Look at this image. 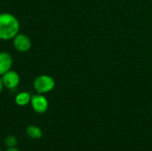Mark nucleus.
Returning <instances> with one entry per match:
<instances>
[{
	"label": "nucleus",
	"mask_w": 152,
	"mask_h": 151,
	"mask_svg": "<svg viewBox=\"0 0 152 151\" xmlns=\"http://www.w3.org/2000/svg\"><path fill=\"white\" fill-rule=\"evenodd\" d=\"M20 21L18 18L10 12L0 13V40H12L20 33Z\"/></svg>",
	"instance_id": "nucleus-1"
},
{
	"label": "nucleus",
	"mask_w": 152,
	"mask_h": 151,
	"mask_svg": "<svg viewBox=\"0 0 152 151\" xmlns=\"http://www.w3.org/2000/svg\"><path fill=\"white\" fill-rule=\"evenodd\" d=\"M55 86L54 79L49 75L37 76L33 81V88L37 93L45 94L53 90Z\"/></svg>",
	"instance_id": "nucleus-2"
},
{
	"label": "nucleus",
	"mask_w": 152,
	"mask_h": 151,
	"mask_svg": "<svg viewBox=\"0 0 152 151\" xmlns=\"http://www.w3.org/2000/svg\"><path fill=\"white\" fill-rule=\"evenodd\" d=\"M30 106L33 111H35L36 113L44 114L47 111L49 108V101L45 94L36 93L31 96Z\"/></svg>",
	"instance_id": "nucleus-3"
},
{
	"label": "nucleus",
	"mask_w": 152,
	"mask_h": 151,
	"mask_svg": "<svg viewBox=\"0 0 152 151\" xmlns=\"http://www.w3.org/2000/svg\"><path fill=\"white\" fill-rule=\"evenodd\" d=\"M32 45L29 36L24 33H18L12 39V46L19 53H27Z\"/></svg>",
	"instance_id": "nucleus-4"
},
{
	"label": "nucleus",
	"mask_w": 152,
	"mask_h": 151,
	"mask_svg": "<svg viewBox=\"0 0 152 151\" xmlns=\"http://www.w3.org/2000/svg\"><path fill=\"white\" fill-rule=\"evenodd\" d=\"M4 88L8 90L16 89L20 83V77L15 70H9L1 76Z\"/></svg>",
	"instance_id": "nucleus-5"
},
{
	"label": "nucleus",
	"mask_w": 152,
	"mask_h": 151,
	"mask_svg": "<svg viewBox=\"0 0 152 151\" xmlns=\"http://www.w3.org/2000/svg\"><path fill=\"white\" fill-rule=\"evenodd\" d=\"M13 59L7 52H0V76L12 69Z\"/></svg>",
	"instance_id": "nucleus-6"
},
{
	"label": "nucleus",
	"mask_w": 152,
	"mask_h": 151,
	"mask_svg": "<svg viewBox=\"0 0 152 151\" xmlns=\"http://www.w3.org/2000/svg\"><path fill=\"white\" fill-rule=\"evenodd\" d=\"M31 94L28 92L26 91H22L18 93L15 97H14V101L15 103L20 106V107H25L28 104H30V101H31Z\"/></svg>",
	"instance_id": "nucleus-7"
},
{
	"label": "nucleus",
	"mask_w": 152,
	"mask_h": 151,
	"mask_svg": "<svg viewBox=\"0 0 152 151\" xmlns=\"http://www.w3.org/2000/svg\"><path fill=\"white\" fill-rule=\"evenodd\" d=\"M26 134L30 139L39 140L43 136V131L39 126L35 125H30L26 128Z\"/></svg>",
	"instance_id": "nucleus-8"
},
{
	"label": "nucleus",
	"mask_w": 152,
	"mask_h": 151,
	"mask_svg": "<svg viewBox=\"0 0 152 151\" xmlns=\"http://www.w3.org/2000/svg\"><path fill=\"white\" fill-rule=\"evenodd\" d=\"M4 143L6 148H14L18 145V140L14 135H8L5 137Z\"/></svg>",
	"instance_id": "nucleus-9"
},
{
	"label": "nucleus",
	"mask_w": 152,
	"mask_h": 151,
	"mask_svg": "<svg viewBox=\"0 0 152 151\" xmlns=\"http://www.w3.org/2000/svg\"><path fill=\"white\" fill-rule=\"evenodd\" d=\"M4 86V83H3V80H2V77L0 76V93L3 92Z\"/></svg>",
	"instance_id": "nucleus-10"
},
{
	"label": "nucleus",
	"mask_w": 152,
	"mask_h": 151,
	"mask_svg": "<svg viewBox=\"0 0 152 151\" xmlns=\"http://www.w3.org/2000/svg\"><path fill=\"white\" fill-rule=\"evenodd\" d=\"M4 151H20L17 147H14V148H6V150Z\"/></svg>",
	"instance_id": "nucleus-11"
},
{
	"label": "nucleus",
	"mask_w": 152,
	"mask_h": 151,
	"mask_svg": "<svg viewBox=\"0 0 152 151\" xmlns=\"http://www.w3.org/2000/svg\"><path fill=\"white\" fill-rule=\"evenodd\" d=\"M0 151H2V150H1V149H0Z\"/></svg>",
	"instance_id": "nucleus-12"
}]
</instances>
